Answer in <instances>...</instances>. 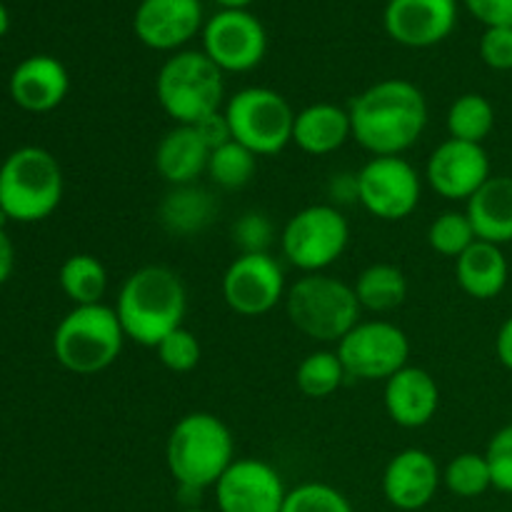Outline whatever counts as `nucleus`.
Instances as JSON below:
<instances>
[{
	"label": "nucleus",
	"instance_id": "nucleus-33",
	"mask_svg": "<svg viewBox=\"0 0 512 512\" xmlns=\"http://www.w3.org/2000/svg\"><path fill=\"white\" fill-rule=\"evenodd\" d=\"M283 512H353V505L333 485L303 483L288 490Z\"/></svg>",
	"mask_w": 512,
	"mask_h": 512
},
{
	"label": "nucleus",
	"instance_id": "nucleus-21",
	"mask_svg": "<svg viewBox=\"0 0 512 512\" xmlns=\"http://www.w3.org/2000/svg\"><path fill=\"white\" fill-rule=\"evenodd\" d=\"M210 145L195 125H175L155 148V170L173 188L193 185L208 170Z\"/></svg>",
	"mask_w": 512,
	"mask_h": 512
},
{
	"label": "nucleus",
	"instance_id": "nucleus-8",
	"mask_svg": "<svg viewBox=\"0 0 512 512\" xmlns=\"http://www.w3.org/2000/svg\"><path fill=\"white\" fill-rule=\"evenodd\" d=\"M278 240L283 258L300 273H325L348 250L350 225L338 205L315 203L298 210L283 225Z\"/></svg>",
	"mask_w": 512,
	"mask_h": 512
},
{
	"label": "nucleus",
	"instance_id": "nucleus-9",
	"mask_svg": "<svg viewBox=\"0 0 512 512\" xmlns=\"http://www.w3.org/2000/svg\"><path fill=\"white\" fill-rule=\"evenodd\" d=\"M233 140L255 155H278L293 143L295 110L273 88H243L223 108Z\"/></svg>",
	"mask_w": 512,
	"mask_h": 512
},
{
	"label": "nucleus",
	"instance_id": "nucleus-20",
	"mask_svg": "<svg viewBox=\"0 0 512 512\" xmlns=\"http://www.w3.org/2000/svg\"><path fill=\"white\" fill-rule=\"evenodd\" d=\"M70 90V75L53 55H30L10 75V98L28 113H50Z\"/></svg>",
	"mask_w": 512,
	"mask_h": 512
},
{
	"label": "nucleus",
	"instance_id": "nucleus-43",
	"mask_svg": "<svg viewBox=\"0 0 512 512\" xmlns=\"http://www.w3.org/2000/svg\"><path fill=\"white\" fill-rule=\"evenodd\" d=\"M220 5V10H248L250 3L255 0H215Z\"/></svg>",
	"mask_w": 512,
	"mask_h": 512
},
{
	"label": "nucleus",
	"instance_id": "nucleus-27",
	"mask_svg": "<svg viewBox=\"0 0 512 512\" xmlns=\"http://www.w3.org/2000/svg\"><path fill=\"white\" fill-rule=\"evenodd\" d=\"M58 283L73 305H98L108 290V270L95 255L75 253L60 265Z\"/></svg>",
	"mask_w": 512,
	"mask_h": 512
},
{
	"label": "nucleus",
	"instance_id": "nucleus-16",
	"mask_svg": "<svg viewBox=\"0 0 512 512\" xmlns=\"http://www.w3.org/2000/svg\"><path fill=\"white\" fill-rule=\"evenodd\" d=\"M200 0H140L133 15L135 38L150 50L178 53L203 33Z\"/></svg>",
	"mask_w": 512,
	"mask_h": 512
},
{
	"label": "nucleus",
	"instance_id": "nucleus-29",
	"mask_svg": "<svg viewBox=\"0 0 512 512\" xmlns=\"http://www.w3.org/2000/svg\"><path fill=\"white\" fill-rule=\"evenodd\" d=\"M345 380H348V373L335 350H315L305 355L295 370V385L305 398L313 400L330 398L338 393Z\"/></svg>",
	"mask_w": 512,
	"mask_h": 512
},
{
	"label": "nucleus",
	"instance_id": "nucleus-14",
	"mask_svg": "<svg viewBox=\"0 0 512 512\" xmlns=\"http://www.w3.org/2000/svg\"><path fill=\"white\" fill-rule=\"evenodd\" d=\"M288 488L270 463L235 458L215 485L218 512H283Z\"/></svg>",
	"mask_w": 512,
	"mask_h": 512
},
{
	"label": "nucleus",
	"instance_id": "nucleus-15",
	"mask_svg": "<svg viewBox=\"0 0 512 512\" xmlns=\"http://www.w3.org/2000/svg\"><path fill=\"white\" fill-rule=\"evenodd\" d=\"M425 180L445 200L468 203L490 180L488 150L478 143L448 138L430 153Z\"/></svg>",
	"mask_w": 512,
	"mask_h": 512
},
{
	"label": "nucleus",
	"instance_id": "nucleus-28",
	"mask_svg": "<svg viewBox=\"0 0 512 512\" xmlns=\"http://www.w3.org/2000/svg\"><path fill=\"white\" fill-rule=\"evenodd\" d=\"M448 135L465 143H478L493 133L495 128V108L485 95L465 93L450 103L448 115H445Z\"/></svg>",
	"mask_w": 512,
	"mask_h": 512
},
{
	"label": "nucleus",
	"instance_id": "nucleus-13",
	"mask_svg": "<svg viewBox=\"0 0 512 512\" xmlns=\"http://www.w3.org/2000/svg\"><path fill=\"white\" fill-rule=\"evenodd\" d=\"M223 300L243 318H260L285 300L283 265L270 253L238 255L223 275Z\"/></svg>",
	"mask_w": 512,
	"mask_h": 512
},
{
	"label": "nucleus",
	"instance_id": "nucleus-44",
	"mask_svg": "<svg viewBox=\"0 0 512 512\" xmlns=\"http://www.w3.org/2000/svg\"><path fill=\"white\" fill-rule=\"evenodd\" d=\"M10 28V15H8V8H5L3 3H0V38H3L5 33H8Z\"/></svg>",
	"mask_w": 512,
	"mask_h": 512
},
{
	"label": "nucleus",
	"instance_id": "nucleus-17",
	"mask_svg": "<svg viewBox=\"0 0 512 512\" xmlns=\"http://www.w3.org/2000/svg\"><path fill=\"white\" fill-rule=\"evenodd\" d=\"M458 23L455 0H388L383 13L385 33L405 48H433Z\"/></svg>",
	"mask_w": 512,
	"mask_h": 512
},
{
	"label": "nucleus",
	"instance_id": "nucleus-7",
	"mask_svg": "<svg viewBox=\"0 0 512 512\" xmlns=\"http://www.w3.org/2000/svg\"><path fill=\"white\" fill-rule=\"evenodd\" d=\"M123 325L110 305H73L53 333L55 360L75 375H95L120 358Z\"/></svg>",
	"mask_w": 512,
	"mask_h": 512
},
{
	"label": "nucleus",
	"instance_id": "nucleus-45",
	"mask_svg": "<svg viewBox=\"0 0 512 512\" xmlns=\"http://www.w3.org/2000/svg\"><path fill=\"white\" fill-rule=\"evenodd\" d=\"M180 512H208V510H200V508H188V510H180Z\"/></svg>",
	"mask_w": 512,
	"mask_h": 512
},
{
	"label": "nucleus",
	"instance_id": "nucleus-32",
	"mask_svg": "<svg viewBox=\"0 0 512 512\" xmlns=\"http://www.w3.org/2000/svg\"><path fill=\"white\" fill-rule=\"evenodd\" d=\"M478 240L465 210H445L430 223L428 243L435 253L458 260Z\"/></svg>",
	"mask_w": 512,
	"mask_h": 512
},
{
	"label": "nucleus",
	"instance_id": "nucleus-22",
	"mask_svg": "<svg viewBox=\"0 0 512 512\" xmlns=\"http://www.w3.org/2000/svg\"><path fill=\"white\" fill-rule=\"evenodd\" d=\"M353 138V125H350L348 108H340L335 103H313L295 113L293 123V143L303 153L330 155L343 148Z\"/></svg>",
	"mask_w": 512,
	"mask_h": 512
},
{
	"label": "nucleus",
	"instance_id": "nucleus-4",
	"mask_svg": "<svg viewBox=\"0 0 512 512\" xmlns=\"http://www.w3.org/2000/svg\"><path fill=\"white\" fill-rule=\"evenodd\" d=\"M63 168L50 150L25 145L0 165V213L15 223H40L63 200Z\"/></svg>",
	"mask_w": 512,
	"mask_h": 512
},
{
	"label": "nucleus",
	"instance_id": "nucleus-12",
	"mask_svg": "<svg viewBox=\"0 0 512 512\" xmlns=\"http://www.w3.org/2000/svg\"><path fill=\"white\" fill-rule=\"evenodd\" d=\"M203 53L223 73H248L268 53L265 25L250 10H218L203 25Z\"/></svg>",
	"mask_w": 512,
	"mask_h": 512
},
{
	"label": "nucleus",
	"instance_id": "nucleus-46",
	"mask_svg": "<svg viewBox=\"0 0 512 512\" xmlns=\"http://www.w3.org/2000/svg\"><path fill=\"white\" fill-rule=\"evenodd\" d=\"M455 3H458V0H455Z\"/></svg>",
	"mask_w": 512,
	"mask_h": 512
},
{
	"label": "nucleus",
	"instance_id": "nucleus-25",
	"mask_svg": "<svg viewBox=\"0 0 512 512\" xmlns=\"http://www.w3.org/2000/svg\"><path fill=\"white\" fill-rule=\"evenodd\" d=\"M215 213H218V203L213 193L195 183L170 190L158 208L160 225L170 235H180V238L203 233L213 223Z\"/></svg>",
	"mask_w": 512,
	"mask_h": 512
},
{
	"label": "nucleus",
	"instance_id": "nucleus-26",
	"mask_svg": "<svg viewBox=\"0 0 512 512\" xmlns=\"http://www.w3.org/2000/svg\"><path fill=\"white\" fill-rule=\"evenodd\" d=\"M363 310L370 313H393L408 298V278L398 265L373 263L353 283Z\"/></svg>",
	"mask_w": 512,
	"mask_h": 512
},
{
	"label": "nucleus",
	"instance_id": "nucleus-38",
	"mask_svg": "<svg viewBox=\"0 0 512 512\" xmlns=\"http://www.w3.org/2000/svg\"><path fill=\"white\" fill-rule=\"evenodd\" d=\"M463 3L485 28H512V0H463Z\"/></svg>",
	"mask_w": 512,
	"mask_h": 512
},
{
	"label": "nucleus",
	"instance_id": "nucleus-18",
	"mask_svg": "<svg viewBox=\"0 0 512 512\" xmlns=\"http://www.w3.org/2000/svg\"><path fill=\"white\" fill-rule=\"evenodd\" d=\"M440 485H443V470L428 450H400L385 465L383 495L393 508L403 512L428 508Z\"/></svg>",
	"mask_w": 512,
	"mask_h": 512
},
{
	"label": "nucleus",
	"instance_id": "nucleus-34",
	"mask_svg": "<svg viewBox=\"0 0 512 512\" xmlns=\"http://www.w3.org/2000/svg\"><path fill=\"white\" fill-rule=\"evenodd\" d=\"M155 353H158L163 368H168L170 373H190V370L198 368L203 350H200V340L195 338V333H190L183 325V328L165 335Z\"/></svg>",
	"mask_w": 512,
	"mask_h": 512
},
{
	"label": "nucleus",
	"instance_id": "nucleus-3",
	"mask_svg": "<svg viewBox=\"0 0 512 512\" xmlns=\"http://www.w3.org/2000/svg\"><path fill=\"white\" fill-rule=\"evenodd\" d=\"M165 463L183 490L215 488L235 463V440L228 425L213 413H188L173 425L165 443Z\"/></svg>",
	"mask_w": 512,
	"mask_h": 512
},
{
	"label": "nucleus",
	"instance_id": "nucleus-11",
	"mask_svg": "<svg viewBox=\"0 0 512 512\" xmlns=\"http://www.w3.org/2000/svg\"><path fill=\"white\" fill-rule=\"evenodd\" d=\"M423 180L403 155H378L358 170V203L380 220H405L418 210Z\"/></svg>",
	"mask_w": 512,
	"mask_h": 512
},
{
	"label": "nucleus",
	"instance_id": "nucleus-36",
	"mask_svg": "<svg viewBox=\"0 0 512 512\" xmlns=\"http://www.w3.org/2000/svg\"><path fill=\"white\" fill-rule=\"evenodd\" d=\"M485 458H488L490 473H493V488L512 495V423L503 425L490 438Z\"/></svg>",
	"mask_w": 512,
	"mask_h": 512
},
{
	"label": "nucleus",
	"instance_id": "nucleus-39",
	"mask_svg": "<svg viewBox=\"0 0 512 512\" xmlns=\"http://www.w3.org/2000/svg\"><path fill=\"white\" fill-rule=\"evenodd\" d=\"M195 128L200 130V135H203L205 143L210 145V150L220 148L223 143H228V140H233V133H230V125H228V118H225V113L220 110V113H213L210 118L200 120Z\"/></svg>",
	"mask_w": 512,
	"mask_h": 512
},
{
	"label": "nucleus",
	"instance_id": "nucleus-24",
	"mask_svg": "<svg viewBox=\"0 0 512 512\" xmlns=\"http://www.w3.org/2000/svg\"><path fill=\"white\" fill-rule=\"evenodd\" d=\"M455 278L460 290L475 300H493L505 290L510 278V265L503 248L485 240H475L458 260Z\"/></svg>",
	"mask_w": 512,
	"mask_h": 512
},
{
	"label": "nucleus",
	"instance_id": "nucleus-30",
	"mask_svg": "<svg viewBox=\"0 0 512 512\" xmlns=\"http://www.w3.org/2000/svg\"><path fill=\"white\" fill-rule=\"evenodd\" d=\"M255 170H258V155L245 148V145H240L238 140H228L220 148L210 150L205 173L210 175V180L218 188L238 190L245 188L255 178Z\"/></svg>",
	"mask_w": 512,
	"mask_h": 512
},
{
	"label": "nucleus",
	"instance_id": "nucleus-31",
	"mask_svg": "<svg viewBox=\"0 0 512 512\" xmlns=\"http://www.w3.org/2000/svg\"><path fill=\"white\" fill-rule=\"evenodd\" d=\"M443 485L458 498H480L493 488V473L485 453H460L445 465Z\"/></svg>",
	"mask_w": 512,
	"mask_h": 512
},
{
	"label": "nucleus",
	"instance_id": "nucleus-41",
	"mask_svg": "<svg viewBox=\"0 0 512 512\" xmlns=\"http://www.w3.org/2000/svg\"><path fill=\"white\" fill-rule=\"evenodd\" d=\"M5 223H8V218L0 213V285L10 278V273H13V265H15V248H13V240H10L8 230H5Z\"/></svg>",
	"mask_w": 512,
	"mask_h": 512
},
{
	"label": "nucleus",
	"instance_id": "nucleus-6",
	"mask_svg": "<svg viewBox=\"0 0 512 512\" xmlns=\"http://www.w3.org/2000/svg\"><path fill=\"white\" fill-rule=\"evenodd\" d=\"M155 95L175 125H198L223 110V70L203 50H178L160 65Z\"/></svg>",
	"mask_w": 512,
	"mask_h": 512
},
{
	"label": "nucleus",
	"instance_id": "nucleus-2",
	"mask_svg": "<svg viewBox=\"0 0 512 512\" xmlns=\"http://www.w3.org/2000/svg\"><path fill=\"white\" fill-rule=\"evenodd\" d=\"M113 308L125 338L155 350L165 335L183 328L188 290L175 270L165 265H143L120 285Z\"/></svg>",
	"mask_w": 512,
	"mask_h": 512
},
{
	"label": "nucleus",
	"instance_id": "nucleus-19",
	"mask_svg": "<svg viewBox=\"0 0 512 512\" xmlns=\"http://www.w3.org/2000/svg\"><path fill=\"white\" fill-rule=\"evenodd\" d=\"M385 413L400 428H425L438 415L440 388L425 368L405 365L400 373L385 380Z\"/></svg>",
	"mask_w": 512,
	"mask_h": 512
},
{
	"label": "nucleus",
	"instance_id": "nucleus-1",
	"mask_svg": "<svg viewBox=\"0 0 512 512\" xmlns=\"http://www.w3.org/2000/svg\"><path fill=\"white\" fill-rule=\"evenodd\" d=\"M353 140L373 158L403 155L428 128V100L405 78H385L355 95L348 105Z\"/></svg>",
	"mask_w": 512,
	"mask_h": 512
},
{
	"label": "nucleus",
	"instance_id": "nucleus-5",
	"mask_svg": "<svg viewBox=\"0 0 512 512\" xmlns=\"http://www.w3.org/2000/svg\"><path fill=\"white\" fill-rule=\"evenodd\" d=\"M283 303L293 328L315 343H340L363 313L353 285L328 273L300 275Z\"/></svg>",
	"mask_w": 512,
	"mask_h": 512
},
{
	"label": "nucleus",
	"instance_id": "nucleus-42",
	"mask_svg": "<svg viewBox=\"0 0 512 512\" xmlns=\"http://www.w3.org/2000/svg\"><path fill=\"white\" fill-rule=\"evenodd\" d=\"M495 355H498L500 365L512 373V315L500 325L498 338H495Z\"/></svg>",
	"mask_w": 512,
	"mask_h": 512
},
{
	"label": "nucleus",
	"instance_id": "nucleus-37",
	"mask_svg": "<svg viewBox=\"0 0 512 512\" xmlns=\"http://www.w3.org/2000/svg\"><path fill=\"white\" fill-rule=\"evenodd\" d=\"M480 58L493 70H512V28H485Z\"/></svg>",
	"mask_w": 512,
	"mask_h": 512
},
{
	"label": "nucleus",
	"instance_id": "nucleus-23",
	"mask_svg": "<svg viewBox=\"0 0 512 512\" xmlns=\"http://www.w3.org/2000/svg\"><path fill=\"white\" fill-rule=\"evenodd\" d=\"M478 240L493 245L512 243V178L490 175L488 183L465 205Z\"/></svg>",
	"mask_w": 512,
	"mask_h": 512
},
{
	"label": "nucleus",
	"instance_id": "nucleus-35",
	"mask_svg": "<svg viewBox=\"0 0 512 512\" xmlns=\"http://www.w3.org/2000/svg\"><path fill=\"white\" fill-rule=\"evenodd\" d=\"M275 240L273 220L258 210H248L233 223V243L240 255L270 253V245Z\"/></svg>",
	"mask_w": 512,
	"mask_h": 512
},
{
	"label": "nucleus",
	"instance_id": "nucleus-10",
	"mask_svg": "<svg viewBox=\"0 0 512 512\" xmlns=\"http://www.w3.org/2000/svg\"><path fill=\"white\" fill-rule=\"evenodd\" d=\"M338 358L348 378L385 383L408 365L410 340L390 320H360L338 343Z\"/></svg>",
	"mask_w": 512,
	"mask_h": 512
},
{
	"label": "nucleus",
	"instance_id": "nucleus-40",
	"mask_svg": "<svg viewBox=\"0 0 512 512\" xmlns=\"http://www.w3.org/2000/svg\"><path fill=\"white\" fill-rule=\"evenodd\" d=\"M330 198H333L338 205L358 200V173L333 175V183H330Z\"/></svg>",
	"mask_w": 512,
	"mask_h": 512
}]
</instances>
